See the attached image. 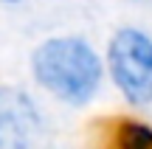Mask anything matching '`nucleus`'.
I'll return each instance as SVG.
<instances>
[{
  "mask_svg": "<svg viewBox=\"0 0 152 149\" xmlns=\"http://www.w3.org/2000/svg\"><path fill=\"white\" fill-rule=\"evenodd\" d=\"M28 76L51 101L85 110L107 84L104 54L85 34H51L28 54Z\"/></svg>",
  "mask_w": 152,
  "mask_h": 149,
  "instance_id": "nucleus-1",
  "label": "nucleus"
},
{
  "mask_svg": "<svg viewBox=\"0 0 152 149\" xmlns=\"http://www.w3.org/2000/svg\"><path fill=\"white\" fill-rule=\"evenodd\" d=\"M107 84L130 110L152 107V31L124 23L110 31L102 48Z\"/></svg>",
  "mask_w": 152,
  "mask_h": 149,
  "instance_id": "nucleus-2",
  "label": "nucleus"
},
{
  "mask_svg": "<svg viewBox=\"0 0 152 149\" xmlns=\"http://www.w3.org/2000/svg\"><path fill=\"white\" fill-rule=\"evenodd\" d=\"M45 135V110L23 84H0V149H34Z\"/></svg>",
  "mask_w": 152,
  "mask_h": 149,
  "instance_id": "nucleus-3",
  "label": "nucleus"
},
{
  "mask_svg": "<svg viewBox=\"0 0 152 149\" xmlns=\"http://www.w3.org/2000/svg\"><path fill=\"white\" fill-rule=\"evenodd\" d=\"M110 149H152V121L144 116H121L110 127Z\"/></svg>",
  "mask_w": 152,
  "mask_h": 149,
  "instance_id": "nucleus-4",
  "label": "nucleus"
},
{
  "mask_svg": "<svg viewBox=\"0 0 152 149\" xmlns=\"http://www.w3.org/2000/svg\"><path fill=\"white\" fill-rule=\"evenodd\" d=\"M3 6H17V3H23V0H0Z\"/></svg>",
  "mask_w": 152,
  "mask_h": 149,
  "instance_id": "nucleus-5",
  "label": "nucleus"
}]
</instances>
